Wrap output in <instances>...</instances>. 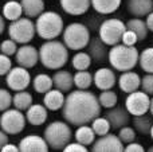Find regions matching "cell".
Returning <instances> with one entry per match:
<instances>
[{
  "label": "cell",
  "instance_id": "obj_1",
  "mask_svg": "<svg viewBox=\"0 0 153 152\" xmlns=\"http://www.w3.org/2000/svg\"><path fill=\"white\" fill-rule=\"evenodd\" d=\"M101 110L102 107L97 94L90 92L89 89H76L69 92L66 96V101L62 108V117L70 125L79 127L93 123L94 118L101 116Z\"/></svg>",
  "mask_w": 153,
  "mask_h": 152
},
{
  "label": "cell",
  "instance_id": "obj_2",
  "mask_svg": "<svg viewBox=\"0 0 153 152\" xmlns=\"http://www.w3.org/2000/svg\"><path fill=\"white\" fill-rule=\"evenodd\" d=\"M40 63L50 70H59L69 61V48L61 40H47L39 47Z\"/></svg>",
  "mask_w": 153,
  "mask_h": 152
},
{
  "label": "cell",
  "instance_id": "obj_3",
  "mask_svg": "<svg viewBox=\"0 0 153 152\" xmlns=\"http://www.w3.org/2000/svg\"><path fill=\"white\" fill-rule=\"evenodd\" d=\"M140 51L136 46H126L124 43H118L111 46L109 50V63L117 72H128L133 70L138 65Z\"/></svg>",
  "mask_w": 153,
  "mask_h": 152
},
{
  "label": "cell",
  "instance_id": "obj_4",
  "mask_svg": "<svg viewBox=\"0 0 153 152\" xmlns=\"http://www.w3.org/2000/svg\"><path fill=\"white\" fill-rule=\"evenodd\" d=\"M74 133L71 131V125L66 120L53 121L46 127L43 132V137L46 139L47 144L50 145L51 150L55 151H63V148L71 142Z\"/></svg>",
  "mask_w": 153,
  "mask_h": 152
},
{
  "label": "cell",
  "instance_id": "obj_5",
  "mask_svg": "<svg viewBox=\"0 0 153 152\" xmlns=\"http://www.w3.org/2000/svg\"><path fill=\"white\" fill-rule=\"evenodd\" d=\"M35 27L39 38L45 40L56 39L61 34H63V18L55 11H45L42 15L36 18Z\"/></svg>",
  "mask_w": 153,
  "mask_h": 152
},
{
  "label": "cell",
  "instance_id": "obj_6",
  "mask_svg": "<svg viewBox=\"0 0 153 152\" xmlns=\"http://www.w3.org/2000/svg\"><path fill=\"white\" fill-rule=\"evenodd\" d=\"M62 42L67 46L69 50L81 51L82 48L87 47L90 43V30L85 26L83 23L74 22L69 26L65 27L63 34H62Z\"/></svg>",
  "mask_w": 153,
  "mask_h": 152
},
{
  "label": "cell",
  "instance_id": "obj_7",
  "mask_svg": "<svg viewBox=\"0 0 153 152\" xmlns=\"http://www.w3.org/2000/svg\"><path fill=\"white\" fill-rule=\"evenodd\" d=\"M126 23L117 18L106 19L98 27V37L103 40L108 46H116L121 43L122 35L126 31Z\"/></svg>",
  "mask_w": 153,
  "mask_h": 152
},
{
  "label": "cell",
  "instance_id": "obj_8",
  "mask_svg": "<svg viewBox=\"0 0 153 152\" xmlns=\"http://www.w3.org/2000/svg\"><path fill=\"white\" fill-rule=\"evenodd\" d=\"M36 34L35 23L31 18H19L18 20H13L8 26V37L13 39L18 45H26L34 39Z\"/></svg>",
  "mask_w": 153,
  "mask_h": 152
},
{
  "label": "cell",
  "instance_id": "obj_9",
  "mask_svg": "<svg viewBox=\"0 0 153 152\" xmlns=\"http://www.w3.org/2000/svg\"><path fill=\"white\" fill-rule=\"evenodd\" d=\"M27 124V118L23 112L16 108L7 109L1 112L0 116V128L5 131L8 135H18L24 131Z\"/></svg>",
  "mask_w": 153,
  "mask_h": 152
},
{
  "label": "cell",
  "instance_id": "obj_10",
  "mask_svg": "<svg viewBox=\"0 0 153 152\" xmlns=\"http://www.w3.org/2000/svg\"><path fill=\"white\" fill-rule=\"evenodd\" d=\"M125 108L132 116L145 115L151 109V96L140 89L129 93L125 98Z\"/></svg>",
  "mask_w": 153,
  "mask_h": 152
},
{
  "label": "cell",
  "instance_id": "obj_11",
  "mask_svg": "<svg viewBox=\"0 0 153 152\" xmlns=\"http://www.w3.org/2000/svg\"><path fill=\"white\" fill-rule=\"evenodd\" d=\"M5 83L13 92L26 90L31 83V74L28 73V69L18 65V66L12 67L5 75Z\"/></svg>",
  "mask_w": 153,
  "mask_h": 152
},
{
  "label": "cell",
  "instance_id": "obj_12",
  "mask_svg": "<svg viewBox=\"0 0 153 152\" xmlns=\"http://www.w3.org/2000/svg\"><path fill=\"white\" fill-rule=\"evenodd\" d=\"M93 152H122L125 151V144L118 137V135H114L109 132L108 135L98 136L95 142L93 143Z\"/></svg>",
  "mask_w": 153,
  "mask_h": 152
},
{
  "label": "cell",
  "instance_id": "obj_13",
  "mask_svg": "<svg viewBox=\"0 0 153 152\" xmlns=\"http://www.w3.org/2000/svg\"><path fill=\"white\" fill-rule=\"evenodd\" d=\"M15 59L16 63L19 66H23L26 69H32L35 67V65L40 61L39 59V50H38L35 46L26 43V45H22L18 48L15 54Z\"/></svg>",
  "mask_w": 153,
  "mask_h": 152
},
{
  "label": "cell",
  "instance_id": "obj_14",
  "mask_svg": "<svg viewBox=\"0 0 153 152\" xmlns=\"http://www.w3.org/2000/svg\"><path fill=\"white\" fill-rule=\"evenodd\" d=\"M105 116L108 117V120L110 121L111 124V129L114 131H118L121 129L122 127L125 125H129L130 121H132V117L133 116L129 113V110L124 107H113L110 109H106V113Z\"/></svg>",
  "mask_w": 153,
  "mask_h": 152
},
{
  "label": "cell",
  "instance_id": "obj_15",
  "mask_svg": "<svg viewBox=\"0 0 153 152\" xmlns=\"http://www.w3.org/2000/svg\"><path fill=\"white\" fill-rule=\"evenodd\" d=\"M50 145L47 144L45 137L39 135H27L19 142L20 152H47Z\"/></svg>",
  "mask_w": 153,
  "mask_h": 152
},
{
  "label": "cell",
  "instance_id": "obj_16",
  "mask_svg": "<svg viewBox=\"0 0 153 152\" xmlns=\"http://www.w3.org/2000/svg\"><path fill=\"white\" fill-rule=\"evenodd\" d=\"M93 78H94L95 88L100 89V90L113 89L114 85L117 83V77L114 74V70L110 67H100L93 74Z\"/></svg>",
  "mask_w": 153,
  "mask_h": 152
},
{
  "label": "cell",
  "instance_id": "obj_17",
  "mask_svg": "<svg viewBox=\"0 0 153 152\" xmlns=\"http://www.w3.org/2000/svg\"><path fill=\"white\" fill-rule=\"evenodd\" d=\"M117 85H118L120 90L124 93H133V92L141 89V77L133 70L122 72V74L117 80Z\"/></svg>",
  "mask_w": 153,
  "mask_h": 152
},
{
  "label": "cell",
  "instance_id": "obj_18",
  "mask_svg": "<svg viewBox=\"0 0 153 152\" xmlns=\"http://www.w3.org/2000/svg\"><path fill=\"white\" fill-rule=\"evenodd\" d=\"M87 53L91 55L94 62H103L105 59L109 58V48L108 45L101 39L100 37H94L90 39V43L87 46Z\"/></svg>",
  "mask_w": 153,
  "mask_h": 152
},
{
  "label": "cell",
  "instance_id": "obj_19",
  "mask_svg": "<svg viewBox=\"0 0 153 152\" xmlns=\"http://www.w3.org/2000/svg\"><path fill=\"white\" fill-rule=\"evenodd\" d=\"M48 117V109L45 107V104H32L28 109L26 110V118L27 123L34 127H39L47 121Z\"/></svg>",
  "mask_w": 153,
  "mask_h": 152
},
{
  "label": "cell",
  "instance_id": "obj_20",
  "mask_svg": "<svg viewBox=\"0 0 153 152\" xmlns=\"http://www.w3.org/2000/svg\"><path fill=\"white\" fill-rule=\"evenodd\" d=\"M126 11L133 18H144L153 11V0H126Z\"/></svg>",
  "mask_w": 153,
  "mask_h": 152
},
{
  "label": "cell",
  "instance_id": "obj_21",
  "mask_svg": "<svg viewBox=\"0 0 153 152\" xmlns=\"http://www.w3.org/2000/svg\"><path fill=\"white\" fill-rule=\"evenodd\" d=\"M62 10L71 16H81L91 7V0H59Z\"/></svg>",
  "mask_w": 153,
  "mask_h": 152
},
{
  "label": "cell",
  "instance_id": "obj_22",
  "mask_svg": "<svg viewBox=\"0 0 153 152\" xmlns=\"http://www.w3.org/2000/svg\"><path fill=\"white\" fill-rule=\"evenodd\" d=\"M65 101H66V96L63 94V92L56 88H53L43 96V104L50 112L61 110L65 105Z\"/></svg>",
  "mask_w": 153,
  "mask_h": 152
},
{
  "label": "cell",
  "instance_id": "obj_23",
  "mask_svg": "<svg viewBox=\"0 0 153 152\" xmlns=\"http://www.w3.org/2000/svg\"><path fill=\"white\" fill-rule=\"evenodd\" d=\"M53 81H54V88L62 90L63 93H69L71 92L73 86H74V74L63 69L55 70L53 74Z\"/></svg>",
  "mask_w": 153,
  "mask_h": 152
},
{
  "label": "cell",
  "instance_id": "obj_24",
  "mask_svg": "<svg viewBox=\"0 0 153 152\" xmlns=\"http://www.w3.org/2000/svg\"><path fill=\"white\" fill-rule=\"evenodd\" d=\"M122 0H91V7L101 15H110L120 8Z\"/></svg>",
  "mask_w": 153,
  "mask_h": 152
},
{
  "label": "cell",
  "instance_id": "obj_25",
  "mask_svg": "<svg viewBox=\"0 0 153 152\" xmlns=\"http://www.w3.org/2000/svg\"><path fill=\"white\" fill-rule=\"evenodd\" d=\"M132 124L137 133L143 135V136H148L151 133V129L153 125V116L152 115H140V116H133Z\"/></svg>",
  "mask_w": 153,
  "mask_h": 152
},
{
  "label": "cell",
  "instance_id": "obj_26",
  "mask_svg": "<svg viewBox=\"0 0 153 152\" xmlns=\"http://www.w3.org/2000/svg\"><path fill=\"white\" fill-rule=\"evenodd\" d=\"M1 15L5 18V20H10V22L18 20L23 15L22 3L16 1V0H8L7 3H4V5L1 8Z\"/></svg>",
  "mask_w": 153,
  "mask_h": 152
},
{
  "label": "cell",
  "instance_id": "obj_27",
  "mask_svg": "<svg viewBox=\"0 0 153 152\" xmlns=\"http://www.w3.org/2000/svg\"><path fill=\"white\" fill-rule=\"evenodd\" d=\"M23 13L27 18H38L45 12V1L43 0H20Z\"/></svg>",
  "mask_w": 153,
  "mask_h": 152
},
{
  "label": "cell",
  "instance_id": "obj_28",
  "mask_svg": "<svg viewBox=\"0 0 153 152\" xmlns=\"http://www.w3.org/2000/svg\"><path fill=\"white\" fill-rule=\"evenodd\" d=\"M95 132L93 129V127H89V124H85V125H79L76 128V131L74 132V139L76 142L85 144L86 147L93 145V143L95 142Z\"/></svg>",
  "mask_w": 153,
  "mask_h": 152
},
{
  "label": "cell",
  "instance_id": "obj_29",
  "mask_svg": "<svg viewBox=\"0 0 153 152\" xmlns=\"http://www.w3.org/2000/svg\"><path fill=\"white\" fill-rule=\"evenodd\" d=\"M32 88L39 94L47 93L48 90H51V89L54 88L53 77H50L48 74H45V73H39V74H36L34 77V80H32Z\"/></svg>",
  "mask_w": 153,
  "mask_h": 152
},
{
  "label": "cell",
  "instance_id": "obj_30",
  "mask_svg": "<svg viewBox=\"0 0 153 152\" xmlns=\"http://www.w3.org/2000/svg\"><path fill=\"white\" fill-rule=\"evenodd\" d=\"M126 28L132 30L137 34L138 40H145L149 34V28L146 26V22L143 20V18H132L126 22Z\"/></svg>",
  "mask_w": 153,
  "mask_h": 152
},
{
  "label": "cell",
  "instance_id": "obj_31",
  "mask_svg": "<svg viewBox=\"0 0 153 152\" xmlns=\"http://www.w3.org/2000/svg\"><path fill=\"white\" fill-rule=\"evenodd\" d=\"M32 94L27 90H20V92H16L13 94V98H12V107L16 108V109L22 110V112H26L30 107L32 105Z\"/></svg>",
  "mask_w": 153,
  "mask_h": 152
},
{
  "label": "cell",
  "instance_id": "obj_32",
  "mask_svg": "<svg viewBox=\"0 0 153 152\" xmlns=\"http://www.w3.org/2000/svg\"><path fill=\"white\" fill-rule=\"evenodd\" d=\"M93 83H94L93 74L89 73L87 70H78V72L74 74V86L76 89L87 90Z\"/></svg>",
  "mask_w": 153,
  "mask_h": 152
},
{
  "label": "cell",
  "instance_id": "obj_33",
  "mask_svg": "<svg viewBox=\"0 0 153 152\" xmlns=\"http://www.w3.org/2000/svg\"><path fill=\"white\" fill-rule=\"evenodd\" d=\"M138 65H140L143 72L153 73V46H151V47H145L140 53Z\"/></svg>",
  "mask_w": 153,
  "mask_h": 152
},
{
  "label": "cell",
  "instance_id": "obj_34",
  "mask_svg": "<svg viewBox=\"0 0 153 152\" xmlns=\"http://www.w3.org/2000/svg\"><path fill=\"white\" fill-rule=\"evenodd\" d=\"M91 55L89 53H76L74 54V57L71 58V65L78 72V70H87L91 66Z\"/></svg>",
  "mask_w": 153,
  "mask_h": 152
},
{
  "label": "cell",
  "instance_id": "obj_35",
  "mask_svg": "<svg viewBox=\"0 0 153 152\" xmlns=\"http://www.w3.org/2000/svg\"><path fill=\"white\" fill-rule=\"evenodd\" d=\"M100 100V104L102 108L105 109H110V108L116 107L117 102H118V96L114 90L109 89V90H101V94L98 96Z\"/></svg>",
  "mask_w": 153,
  "mask_h": 152
},
{
  "label": "cell",
  "instance_id": "obj_36",
  "mask_svg": "<svg viewBox=\"0 0 153 152\" xmlns=\"http://www.w3.org/2000/svg\"><path fill=\"white\" fill-rule=\"evenodd\" d=\"M91 127H93V129H94V132H95L97 136L108 135L109 132H110V129H111V124H110V121L108 120L106 116H103V117L98 116L97 118H94L93 123H91Z\"/></svg>",
  "mask_w": 153,
  "mask_h": 152
},
{
  "label": "cell",
  "instance_id": "obj_37",
  "mask_svg": "<svg viewBox=\"0 0 153 152\" xmlns=\"http://www.w3.org/2000/svg\"><path fill=\"white\" fill-rule=\"evenodd\" d=\"M136 135H137V131L134 129V127L125 125V127H122L121 129H118V137L122 140V143H124L125 145L134 142Z\"/></svg>",
  "mask_w": 153,
  "mask_h": 152
},
{
  "label": "cell",
  "instance_id": "obj_38",
  "mask_svg": "<svg viewBox=\"0 0 153 152\" xmlns=\"http://www.w3.org/2000/svg\"><path fill=\"white\" fill-rule=\"evenodd\" d=\"M16 51H18V43L13 39H11V38H8V39L3 40L0 43V53L11 57V55H15Z\"/></svg>",
  "mask_w": 153,
  "mask_h": 152
},
{
  "label": "cell",
  "instance_id": "obj_39",
  "mask_svg": "<svg viewBox=\"0 0 153 152\" xmlns=\"http://www.w3.org/2000/svg\"><path fill=\"white\" fill-rule=\"evenodd\" d=\"M12 98L13 96L4 88H0V112L10 109L12 105Z\"/></svg>",
  "mask_w": 153,
  "mask_h": 152
},
{
  "label": "cell",
  "instance_id": "obj_40",
  "mask_svg": "<svg viewBox=\"0 0 153 152\" xmlns=\"http://www.w3.org/2000/svg\"><path fill=\"white\" fill-rule=\"evenodd\" d=\"M141 90L153 96V73H146L141 77Z\"/></svg>",
  "mask_w": 153,
  "mask_h": 152
},
{
  "label": "cell",
  "instance_id": "obj_41",
  "mask_svg": "<svg viewBox=\"0 0 153 152\" xmlns=\"http://www.w3.org/2000/svg\"><path fill=\"white\" fill-rule=\"evenodd\" d=\"M11 69H12L11 58L5 54L0 53V75H7Z\"/></svg>",
  "mask_w": 153,
  "mask_h": 152
},
{
  "label": "cell",
  "instance_id": "obj_42",
  "mask_svg": "<svg viewBox=\"0 0 153 152\" xmlns=\"http://www.w3.org/2000/svg\"><path fill=\"white\" fill-rule=\"evenodd\" d=\"M137 42H140V40H138V37L134 31H132V30H126V31L124 32L121 43H124V45H126V46H136Z\"/></svg>",
  "mask_w": 153,
  "mask_h": 152
},
{
  "label": "cell",
  "instance_id": "obj_43",
  "mask_svg": "<svg viewBox=\"0 0 153 152\" xmlns=\"http://www.w3.org/2000/svg\"><path fill=\"white\" fill-rule=\"evenodd\" d=\"M65 152H87V147L85 144H82V143L79 142H70L69 144L66 145V147L63 148Z\"/></svg>",
  "mask_w": 153,
  "mask_h": 152
},
{
  "label": "cell",
  "instance_id": "obj_44",
  "mask_svg": "<svg viewBox=\"0 0 153 152\" xmlns=\"http://www.w3.org/2000/svg\"><path fill=\"white\" fill-rule=\"evenodd\" d=\"M144 151H145V148L143 147V144L137 143L136 140L125 145V152H144Z\"/></svg>",
  "mask_w": 153,
  "mask_h": 152
},
{
  "label": "cell",
  "instance_id": "obj_45",
  "mask_svg": "<svg viewBox=\"0 0 153 152\" xmlns=\"http://www.w3.org/2000/svg\"><path fill=\"white\" fill-rule=\"evenodd\" d=\"M8 140H10L8 139V133L5 131H3V129H0V151L8 143Z\"/></svg>",
  "mask_w": 153,
  "mask_h": 152
},
{
  "label": "cell",
  "instance_id": "obj_46",
  "mask_svg": "<svg viewBox=\"0 0 153 152\" xmlns=\"http://www.w3.org/2000/svg\"><path fill=\"white\" fill-rule=\"evenodd\" d=\"M3 152H18L19 151V145H15V144H11L10 142L1 148Z\"/></svg>",
  "mask_w": 153,
  "mask_h": 152
},
{
  "label": "cell",
  "instance_id": "obj_47",
  "mask_svg": "<svg viewBox=\"0 0 153 152\" xmlns=\"http://www.w3.org/2000/svg\"><path fill=\"white\" fill-rule=\"evenodd\" d=\"M145 22H146V26H148L149 31H152V32H153V11H152L151 13H149L148 16H146Z\"/></svg>",
  "mask_w": 153,
  "mask_h": 152
},
{
  "label": "cell",
  "instance_id": "obj_48",
  "mask_svg": "<svg viewBox=\"0 0 153 152\" xmlns=\"http://www.w3.org/2000/svg\"><path fill=\"white\" fill-rule=\"evenodd\" d=\"M5 31V18L3 15H0V35Z\"/></svg>",
  "mask_w": 153,
  "mask_h": 152
},
{
  "label": "cell",
  "instance_id": "obj_49",
  "mask_svg": "<svg viewBox=\"0 0 153 152\" xmlns=\"http://www.w3.org/2000/svg\"><path fill=\"white\" fill-rule=\"evenodd\" d=\"M149 113L153 116V96L151 97V109H149Z\"/></svg>",
  "mask_w": 153,
  "mask_h": 152
},
{
  "label": "cell",
  "instance_id": "obj_50",
  "mask_svg": "<svg viewBox=\"0 0 153 152\" xmlns=\"http://www.w3.org/2000/svg\"><path fill=\"white\" fill-rule=\"evenodd\" d=\"M149 136H151V139L153 140V125H152V129H151V133H149Z\"/></svg>",
  "mask_w": 153,
  "mask_h": 152
},
{
  "label": "cell",
  "instance_id": "obj_51",
  "mask_svg": "<svg viewBox=\"0 0 153 152\" xmlns=\"http://www.w3.org/2000/svg\"><path fill=\"white\" fill-rule=\"evenodd\" d=\"M148 151H149V152H153V145H151V147L148 148Z\"/></svg>",
  "mask_w": 153,
  "mask_h": 152
}]
</instances>
